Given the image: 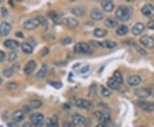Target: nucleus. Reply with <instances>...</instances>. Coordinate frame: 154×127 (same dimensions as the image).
Wrapping results in <instances>:
<instances>
[{
	"mask_svg": "<svg viewBox=\"0 0 154 127\" xmlns=\"http://www.w3.org/2000/svg\"><path fill=\"white\" fill-rule=\"evenodd\" d=\"M93 34L94 36H96L97 38H103L107 34V30L103 29V28H98L94 31H93Z\"/></svg>",
	"mask_w": 154,
	"mask_h": 127,
	"instance_id": "bb28decb",
	"label": "nucleus"
},
{
	"mask_svg": "<svg viewBox=\"0 0 154 127\" xmlns=\"http://www.w3.org/2000/svg\"><path fill=\"white\" fill-rule=\"evenodd\" d=\"M49 83L51 86L56 88H60L62 87V83L60 82H49Z\"/></svg>",
	"mask_w": 154,
	"mask_h": 127,
	"instance_id": "58836bf2",
	"label": "nucleus"
},
{
	"mask_svg": "<svg viewBox=\"0 0 154 127\" xmlns=\"http://www.w3.org/2000/svg\"><path fill=\"white\" fill-rule=\"evenodd\" d=\"M2 82H3V80H2V78L0 77V85L2 84Z\"/></svg>",
	"mask_w": 154,
	"mask_h": 127,
	"instance_id": "5fc2aeb1",
	"label": "nucleus"
},
{
	"mask_svg": "<svg viewBox=\"0 0 154 127\" xmlns=\"http://www.w3.org/2000/svg\"><path fill=\"white\" fill-rule=\"evenodd\" d=\"M49 127H59L58 123H57V119L56 117H54V118L52 119V120H51V124H50Z\"/></svg>",
	"mask_w": 154,
	"mask_h": 127,
	"instance_id": "4c0bfd02",
	"label": "nucleus"
},
{
	"mask_svg": "<svg viewBox=\"0 0 154 127\" xmlns=\"http://www.w3.org/2000/svg\"><path fill=\"white\" fill-rule=\"evenodd\" d=\"M18 83L17 82H8L7 83V86H6V88H7V89H9V90H15V89H16L17 88H18Z\"/></svg>",
	"mask_w": 154,
	"mask_h": 127,
	"instance_id": "f704fd0d",
	"label": "nucleus"
},
{
	"mask_svg": "<svg viewBox=\"0 0 154 127\" xmlns=\"http://www.w3.org/2000/svg\"><path fill=\"white\" fill-rule=\"evenodd\" d=\"M90 16H91V18L93 21H100L104 18L105 15H104V12L102 10H100L98 9H95L91 12Z\"/></svg>",
	"mask_w": 154,
	"mask_h": 127,
	"instance_id": "2eb2a0df",
	"label": "nucleus"
},
{
	"mask_svg": "<svg viewBox=\"0 0 154 127\" xmlns=\"http://www.w3.org/2000/svg\"><path fill=\"white\" fill-rule=\"evenodd\" d=\"M21 48H22V51L24 53H26V54H31L33 53V51L32 46H31L30 44L27 43V42L22 43V44L21 45Z\"/></svg>",
	"mask_w": 154,
	"mask_h": 127,
	"instance_id": "5701e85b",
	"label": "nucleus"
},
{
	"mask_svg": "<svg viewBox=\"0 0 154 127\" xmlns=\"http://www.w3.org/2000/svg\"><path fill=\"white\" fill-rule=\"evenodd\" d=\"M74 125L72 122H67V123H64L63 125V127H74Z\"/></svg>",
	"mask_w": 154,
	"mask_h": 127,
	"instance_id": "de8ad7c7",
	"label": "nucleus"
},
{
	"mask_svg": "<svg viewBox=\"0 0 154 127\" xmlns=\"http://www.w3.org/2000/svg\"><path fill=\"white\" fill-rule=\"evenodd\" d=\"M140 127H146V126H140Z\"/></svg>",
	"mask_w": 154,
	"mask_h": 127,
	"instance_id": "6e6d98bb",
	"label": "nucleus"
},
{
	"mask_svg": "<svg viewBox=\"0 0 154 127\" xmlns=\"http://www.w3.org/2000/svg\"><path fill=\"white\" fill-rule=\"evenodd\" d=\"M137 106L140 109L144 111L152 112L154 111V102H148L145 101H137Z\"/></svg>",
	"mask_w": 154,
	"mask_h": 127,
	"instance_id": "423d86ee",
	"label": "nucleus"
},
{
	"mask_svg": "<svg viewBox=\"0 0 154 127\" xmlns=\"http://www.w3.org/2000/svg\"><path fill=\"white\" fill-rule=\"evenodd\" d=\"M9 127H19V126L17 125V123L16 122H10V123H8L7 125Z\"/></svg>",
	"mask_w": 154,
	"mask_h": 127,
	"instance_id": "8fccbe9b",
	"label": "nucleus"
},
{
	"mask_svg": "<svg viewBox=\"0 0 154 127\" xmlns=\"http://www.w3.org/2000/svg\"><path fill=\"white\" fill-rule=\"evenodd\" d=\"M30 120L35 127H41L43 126V123L45 120V116L40 112H35L31 114Z\"/></svg>",
	"mask_w": 154,
	"mask_h": 127,
	"instance_id": "7ed1b4c3",
	"label": "nucleus"
},
{
	"mask_svg": "<svg viewBox=\"0 0 154 127\" xmlns=\"http://www.w3.org/2000/svg\"><path fill=\"white\" fill-rule=\"evenodd\" d=\"M49 16L51 17V19L55 22L56 23H61V19H60V16L59 15L56 13L55 11H50L49 12Z\"/></svg>",
	"mask_w": 154,
	"mask_h": 127,
	"instance_id": "cd10ccee",
	"label": "nucleus"
},
{
	"mask_svg": "<svg viewBox=\"0 0 154 127\" xmlns=\"http://www.w3.org/2000/svg\"><path fill=\"white\" fill-rule=\"evenodd\" d=\"M110 121H111V116L108 113H103L102 117L100 118V123L106 126L108 123H110Z\"/></svg>",
	"mask_w": 154,
	"mask_h": 127,
	"instance_id": "c85d7f7f",
	"label": "nucleus"
},
{
	"mask_svg": "<svg viewBox=\"0 0 154 127\" xmlns=\"http://www.w3.org/2000/svg\"><path fill=\"white\" fill-rule=\"evenodd\" d=\"M94 116L96 117V118H98V119H100V118L102 117V115H103V113L101 112H99V111H96L94 113Z\"/></svg>",
	"mask_w": 154,
	"mask_h": 127,
	"instance_id": "49530a36",
	"label": "nucleus"
},
{
	"mask_svg": "<svg viewBox=\"0 0 154 127\" xmlns=\"http://www.w3.org/2000/svg\"><path fill=\"white\" fill-rule=\"evenodd\" d=\"M37 67V63L34 60L28 61L24 67V73L26 75H31Z\"/></svg>",
	"mask_w": 154,
	"mask_h": 127,
	"instance_id": "f8f14e48",
	"label": "nucleus"
},
{
	"mask_svg": "<svg viewBox=\"0 0 154 127\" xmlns=\"http://www.w3.org/2000/svg\"><path fill=\"white\" fill-rule=\"evenodd\" d=\"M40 21L38 20V18H31V19H28L25 22L23 23V27H24L25 29L27 30H32L36 28L39 25H40Z\"/></svg>",
	"mask_w": 154,
	"mask_h": 127,
	"instance_id": "20e7f679",
	"label": "nucleus"
},
{
	"mask_svg": "<svg viewBox=\"0 0 154 127\" xmlns=\"http://www.w3.org/2000/svg\"><path fill=\"white\" fill-rule=\"evenodd\" d=\"M1 13H2V16H4V17L8 16V10H7V9L5 8V7H2L1 8Z\"/></svg>",
	"mask_w": 154,
	"mask_h": 127,
	"instance_id": "a19ab883",
	"label": "nucleus"
},
{
	"mask_svg": "<svg viewBox=\"0 0 154 127\" xmlns=\"http://www.w3.org/2000/svg\"><path fill=\"white\" fill-rule=\"evenodd\" d=\"M127 82L131 87H135V86H138L140 84L141 78L139 76H130L128 77Z\"/></svg>",
	"mask_w": 154,
	"mask_h": 127,
	"instance_id": "4468645a",
	"label": "nucleus"
},
{
	"mask_svg": "<svg viewBox=\"0 0 154 127\" xmlns=\"http://www.w3.org/2000/svg\"><path fill=\"white\" fill-rule=\"evenodd\" d=\"M49 53V49L48 48H43V50L41 51L40 54L42 57H45V56H46L47 54Z\"/></svg>",
	"mask_w": 154,
	"mask_h": 127,
	"instance_id": "79ce46f5",
	"label": "nucleus"
},
{
	"mask_svg": "<svg viewBox=\"0 0 154 127\" xmlns=\"http://www.w3.org/2000/svg\"><path fill=\"white\" fill-rule=\"evenodd\" d=\"M89 46L93 47H101V42H98L96 40H90Z\"/></svg>",
	"mask_w": 154,
	"mask_h": 127,
	"instance_id": "e433bc0d",
	"label": "nucleus"
},
{
	"mask_svg": "<svg viewBox=\"0 0 154 127\" xmlns=\"http://www.w3.org/2000/svg\"><path fill=\"white\" fill-rule=\"evenodd\" d=\"M73 42V39L70 38V37H65L63 40H61V43L63 45H69Z\"/></svg>",
	"mask_w": 154,
	"mask_h": 127,
	"instance_id": "c9c22d12",
	"label": "nucleus"
},
{
	"mask_svg": "<svg viewBox=\"0 0 154 127\" xmlns=\"http://www.w3.org/2000/svg\"><path fill=\"white\" fill-rule=\"evenodd\" d=\"M42 101H40V100H33L30 101V107H31V108H34V109H36V108H39V107H40L41 106H42Z\"/></svg>",
	"mask_w": 154,
	"mask_h": 127,
	"instance_id": "7c9ffc66",
	"label": "nucleus"
},
{
	"mask_svg": "<svg viewBox=\"0 0 154 127\" xmlns=\"http://www.w3.org/2000/svg\"><path fill=\"white\" fill-rule=\"evenodd\" d=\"M147 28H148L149 29L154 30V20H153V21H150V22L147 23Z\"/></svg>",
	"mask_w": 154,
	"mask_h": 127,
	"instance_id": "37998d69",
	"label": "nucleus"
},
{
	"mask_svg": "<svg viewBox=\"0 0 154 127\" xmlns=\"http://www.w3.org/2000/svg\"><path fill=\"white\" fill-rule=\"evenodd\" d=\"M47 72H48V66H47L46 64H42L40 70L38 72L37 75H36L37 79H39V80L44 79V78L46 77V74H47Z\"/></svg>",
	"mask_w": 154,
	"mask_h": 127,
	"instance_id": "6ab92c4d",
	"label": "nucleus"
},
{
	"mask_svg": "<svg viewBox=\"0 0 154 127\" xmlns=\"http://www.w3.org/2000/svg\"><path fill=\"white\" fill-rule=\"evenodd\" d=\"M113 78L116 80L117 82H119L120 84L123 82V78H122V74L120 73V72H118V71H116V72H114Z\"/></svg>",
	"mask_w": 154,
	"mask_h": 127,
	"instance_id": "c756f323",
	"label": "nucleus"
},
{
	"mask_svg": "<svg viewBox=\"0 0 154 127\" xmlns=\"http://www.w3.org/2000/svg\"><path fill=\"white\" fill-rule=\"evenodd\" d=\"M144 29H145V25L141 23H137L136 24H134L132 28V34L135 36L140 35V34H142Z\"/></svg>",
	"mask_w": 154,
	"mask_h": 127,
	"instance_id": "dca6fc26",
	"label": "nucleus"
},
{
	"mask_svg": "<svg viewBox=\"0 0 154 127\" xmlns=\"http://www.w3.org/2000/svg\"><path fill=\"white\" fill-rule=\"evenodd\" d=\"M95 127H106V126L100 123V124H98V125H97V126H95Z\"/></svg>",
	"mask_w": 154,
	"mask_h": 127,
	"instance_id": "864d4df0",
	"label": "nucleus"
},
{
	"mask_svg": "<svg viewBox=\"0 0 154 127\" xmlns=\"http://www.w3.org/2000/svg\"><path fill=\"white\" fill-rule=\"evenodd\" d=\"M12 119H14L16 122H17V123L22 122L25 119L24 112L22 110H16V111H15L12 113Z\"/></svg>",
	"mask_w": 154,
	"mask_h": 127,
	"instance_id": "a211bd4d",
	"label": "nucleus"
},
{
	"mask_svg": "<svg viewBox=\"0 0 154 127\" xmlns=\"http://www.w3.org/2000/svg\"><path fill=\"white\" fill-rule=\"evenodd\" d=\"M72 119V123L74 126H81V125H84L86 122V118L84 116H82L79 113H74L71 117Z\"/></svg>",
	"mask_w": 154,
	"mask_h": 127,
	"instance_id": "ddd939ff",
	"label": "nucleus"
},
{
	"mask_svg": "<svg viewBox=\"0 0 154 127\" xmlns=\"http://www.w3.org/2000/svg\"><path fill=\"white\" fill-rule=\"evenodd\" d=\"M71 13L76 16H83L86 14V11L81 7H74V8L71 9Z\"/></svg>",
	"mask_w": 154,
	"mask_h": 127,
	"instance_id": "a878e982",
	"label": "nucleus"
},
{
	"mask_svg": "<svg viewBox=\"0 0 154 127\" xmlns=\"http://www.w3.org/2000/svg\"><path fill=\"white\" fill-rule=\"evenodd\" d=\"M17 58V53H16L15 51H11L8 53V56H7V59H8L9 62H13L15 61Z\"/></svg>",
	"mask_w": 154,
	"mask_h": 127,
	"instance_id": "473e14b6",
	"label": "nucleus"
},
{
	"mask_svg": "<svg viewBox=\"0 0 154 127\" xmlns=\"http://www.w3.org/2000/svg\"><path fill=\"white\" fill-rule=\"evenodd\" d=\"M134 47H135V48H136V51H137L138 53H140L141 55H143V56L146 55V51H144V50H143L142 48L140 47H138V46H136V45H135Z\"/></svg>",
	"mask_w": 154,
	"mask_h": 127,
	"instance_id": "ea45409f",
	"label": "nucleus"
},
{
	"mask_svg": "<svg viewBox=\"0 0 154 127\" xmlns=\"http://www.w3.org/2000/svg\"><path fill=\"white\" fill-rule=\"evenodd\" d=\"M101 94L104 97H109L110 95H111V90L108 88L102 87L101 88Z\"/></svg>",
	"mask_w": 154,
	"mask_h": 127,
	"instance_id": "72a5a7b5",
	"label": "nucleus"
},
{
	"mask_svg": "<svg viewBox=\"0 0 154 127\" xmlns=\"http://www.w3.org/2000/svg\"><path fill=\"white\" fill-rule=\"evenodd\" d=\"M141 12L144 16H147V17H153L154 6L151 4H146L141 9Z\"/></svg>",
	"mask_w": 154,
	"mask_h": 127,
	"instance_id": "1a4fd4ad",
	"label": "nucleus"
},
{
	"mask_svg": "<svg viewBox=\"0 0 154 127\" xmlns=\"http://www.w3.org/2000/svg\"><path fill=\"white\" fill-rule=\"evenodd\" d=\"M106 26L110 28H116L118 24V22L113 18V17H110V18H107L106 21Z\"/></svg>",
	"mask_w": 154,
	"mask_h": 127,
	"instance_id": "b1692460",
	"label": "nucleus"
},
{
	"mask_svg": "<svg viewBox=\"0 0 154 127\" xmlns=\"http://www.w3.org/2000/svg\"><path fill=\"white\" fill-rule=\"evenodd\" d=\"M74 52L76 53H81V54H87L91 55L93 53V49L90 47L89 45L84 43V42H79L74 47Z\"/></svg>",
	"mask_w": 154,
	"mask_h": 127,
	"instance_id": "f03ea898",
	"label": "nucleus"
},
{
	"mask_svg": "<svg viewBox=\"0 0 154 127\" xmlns=\"http://www.w3.org/2000/svg\"><path fill=\"white\" fill-rule=\"evenodd\" d=\"M117 46V43L112 41V40H106L101 42V47L103 48H108V49H112L115 48Z\"/></svg>",
	"mask_w": 154,
	"mask_h": 127,
	"instance_id": "4be33fe9",
	"label": "nucleus"
},
{
	"mask_svg": "<svg viewBox=\"0 0 154 127\" xmlns=\"http://www.w3.org/2000/svg\"><path fill=\"white\" fill-rule=\"evenodd\" d=\"M75 106L79 108H82V109H89L93 107V102L89 100L80 98V99H77L75 101Z\"/></svg>",
	"mask_w": 154,
	"mask_h": 127,
	"instance_id": "39448f33",
	"label": "nucleus"
},
{
	"mask_svg": "<svg viewBox=\"0 0 154 127\" xmlns=\"http://www.w3.org/2000/svg\"><path fill=\"white\" fill-rule=\"evenodd\" d=\"M62 23L64 24L66 27L69 28H75L78 25H79V22L74 18V17H65L62 20Z\"/></svg>",
	"mask_w": 154,
	"mask_h": 127,
	"instance_id": "6e6552de",
	"label": "nucleus"
},
{
	"mask_svg": "<svg viewBox=\"0 0 154 127\" xmlns=\"http://www.w3.org/2000/svg\"><path fill=\"white\" fill-rule=\"evenodd\" d=\"M4 46L8 49H10V50H14L19 47V43L16 41V40H11V39H9V40H6L4 43Z\"/></svg>",
	"mask_w": 154,
	"mask_h": 127,
	"instance_id": "aec40b11",
	"label": "nucleus"
},
{
	"mask_svg": "<svg viewBox=\"0 0 154 127\" xmlns=\"http://www.w3.org/2000/svg\"><path fill=\"white\" fill-rule=\"evenodd\" d=\"M5 58V53L3 51H0V63L3 62Z\"/></svg>",
	"mask_w": 154,
	"mask_h": 127,
	"instance_id": "a18cd8bd",
	"label": "nucleus"
},
{
	"mask_svg": "<svg viewBox=\"0 0 154 127\" xmlns=\"http://www.w3.org/2000/svg\"><path fill=\"white\" fill-rule=\"evenodd\" d=\"M152 94L149 88H137L134 90V95L140 99H146Z\"/></svg>",
	"mask_w": 154,
	"mask_h": 127,
	"instance_id": "9d476101",
	"label": "nucleus"
},
{
	"mask_svg": "<svg viewBox=\"0 0 154 127\" xmlns=\"http://www.w3.org/2000/svg\"><path fill=\"white\" fill-rule=\"evenodd\" d=\"M16 35L17 37H20V38H23V34L22 32H16Z\"/></svg>",
	"mask_w": 154,
	"mask_h": 127,
	"instance_id": "3c124183",
	"label": "nucleus"
},
{
	"mask_svg": "<svg viewBox=\"0 0 154 127\" xmlns=\"http://www.w3.org/2000/svg\"><path fill=\"white\" fill-rule=\"evenodd\" d=\"M116 33L119 36H123V35H125L129 33V28L125 25H121V26L118 27V28L116 29Z\"/></svg>",
	"mask_w": 154,
	"mask_h": 127,
	"instance_id": "393cba45",
	"label": "nucleus"
},
{
	"mask_svg": "<svg viewBox=\"0 0 154 127\" xmlns=\"http://www.w3.org/2000/svg\"><path fill=\"white\" fill-rule=\"evenodd\" d=\"M37 18H38V20L40 21V23H43V24H46V23H46L47 21H46V19H45V18H44L43 16H38Z\"/></svg>",
	"mask_w": 154,
	"mask_h": 127,
	"instance_id": "c03bdc74",
	"label": "nucleus"
},
{
	"mask_svg": "<svg viewBox=\"0 0 154 127\" xmlns=\"http://www.w3.org/2000/svg\"><path fill=\"white\" fill-rule=\"evenodd\" d=\"M101 6L104 11L106 12H111L114 9V4L111 1L104 0L101 2Z\"/></svg>",
	"mask_w": 154,
	"mask_h": 127,
	"instance_id": "f3484780",
	"label": "nucleus"
},
{
	"mask_svg": "<svg viewBox=\"0 0 154 127\" xmlns=\"http://www.w3.org/2000/svg\"><path fill=\"white\" fill-rule=\"evenodd\" d=\"M22 127H32V125L29 122H26L22 125Z\"/></svg>",
	"mask_w": 154,
	"mask_h": 127,
	"instance_id": "603ef678",
	"label": "nucleus"
},
{
	"mask_svg": "<svg viewBox=\"0 0 154 127\" xmlns=\"http://www.w3.org/2000/svg\"><path fill=\"white\" fill-rule=\"evenodd\" d=\"M133 15V9L129 6H119L116 10V17L122 22H128Z\"/></svg>",
	"mask_w": 154,
	"mask_h": 127,
	"instance_id": "f257e3e1",
	"label": "nucleus"
},
{
	"mask_svg": "<svg viewBox=\"0 0 154 127\" xmlns=\"http://www.w3.org/2000/svg\"><path fill=\"white\" fill-rule=\"evenodd\" d=\"M14 74V69L13 68H6L3 71V75L5 77H11Z\"/></svg>",
	"mask_w": 154,
	"mask_h": 127,
	"instance_id": "2f4dec72",
	"label": "nucleus"
},
{
	"mask_svg": "<svg viewBox=\"0 0 154 127\" xmlns=\"http://www.w3.org/2000/svg\"><path fill=\"white\" fill-rule=\"evenodd\" d=\"M120 83L117 82L116 80L114 79L113 77H111L109 78L108 81H107V86L110 89H113V90H117L120 88Z\"/></svg>",
	"mask_w": 154,
	"mask_h": 127,
	"instance_id": "412c9836",
	"label": "nucleus"
},
{
	"mask_svg": "<svg viewBox=\"0 0 154 127\" xmlns=\"http://www.w3.org/2000/svg\"><path fill=\"white\" fill-rule=\"evenodd\" d=\"M88 69H89V65H86V66H84V67L81 69V71H80V72H81V73H85V72H87L88 71Z\"/></svg>",
	"mask_w": 154,
	"mask_h": 127,
	"instance_id": "09e8293b",
	"label": "nucleus"
},
{
	"mask_svg": "<svg viewBox=\"0 0 154 127\" xmlns=\"http://www.w3.org/2000/svg\"><path fill=\"white\" fill-rule=\"evenodd\" d=\"M11 30V26L7 22H2L0 23V36H7Z\"/></svg>",
	"mask_w": 154,
	"mask_h": 127,
	"instance_id": "9b49d317",
	"label": "nucleus"
},
{
	"mask_svg": "<svg viewBox=\"0 0 154 127\" xmlns=\"http://www.w3.org/2000/svg\"><path fill=\"white\" fill-rule=\"evenodd\" d=\"M140 42L148 49H152L154 47V40L153 37L148 35H143L140 38Z\"/></svg>",
	"mask_w": 154,
	"mask_h": 127,
	"instance_id": "0eeeda50",
	"label": "nucleus"
}]
</instances>
